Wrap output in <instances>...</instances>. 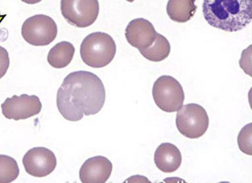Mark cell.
I'll list each match as a JSON object with an SVG mask.
<instances>
[{
	"label": "cell",
	"instance_id": "cell-1",
	"mask_svg": "<svg viewBox=\"0 0 252 183\" xmlns=\"http://www.w3.org/2000/svg\"><path fill=\"white\" fill-rule=\"evenodd\" d=\"M106 92L102 80L86 71L68 74L59 88L57 106L69 121H79L84 115H94L103 108Z\"/></svg>",
	"mask_w": 252,
	"mask_h": 183
},
{
	"label": "cell",
	"instance_id": "cell-2",
	"mask_svg": "<svg viewBox=\"0 0 252 183\" xmlns=\"http://www.w3.org/2000/svg\"><path fill=\"white\" fill-rule=\"evenodd\" d=\"M202 11L211 26L237 32L251 23L252 0H204Z\"/></svg>",
	"mask_w": 252,
	"mask_h": 183
},
{
	"label": "cell",
	"instance_id": "cell-3",
	"mask_svg": "<svg viewBox=\"0 0 252 183\" xmlns=\"http://www.w3.org/2000/svg\"><path fill=\"white\" fill-rule=\"evenodd\" d=\"M116 45L112 37L106 33H93L83 40L80 56L84 64L93 68H102L114 60Z\"/></svg>",
	"mask_w": 252,
	"mask_h": 183
},
{
	"label": "cell",
	"instance_id": "cell-4",
	"mask_svg": "<svg viewBox=\"0 0 252 183\" xmlns=\"http://www.w3.org/2000/svg\"><path fill=\"white\" fill-rule=\"evenodd\" d=\"M181 108L176 115V126L179 133L190 139L202 137L210 123L206 110L194 103L186 104Z\"/></svg>",
	"mask_w": 252,
	"mask_h": 183
},
{
	"label": "cell",
	"instance_id": "cell-5",
	"mask_svg": "<svg viewBox=\"0 0 252 183\" xmlns=\"http://www.w3.org/2000/svg\"><path fill=\"white\" fill-rule=\"evenodd\" d=\"M153 96L158 107L167 113L178 111L185 100L184 90L180 82L168 75L161 76L156 80Z\"/></svg>",
	"mask_w": 252,
	"mask_h": 183
},
{
	"label": "cell",
	"instance_id": "cell-6",
	"mask_svg": "<svg viewBox=\"0 0 252 183\" xmlns=\"http://www.w3.org/2000/svg\"><path fill=\"white\" fill-rule=\"evenodd\" d=\"M22 36L26 42L35 46H45L55 40L58 29L55 21L45 15L29 17L24 22Z\"/></svg>",
	"mask_w": 252,
	"mask_h": 183
},
{
	"label": "cell",
	"instance_id": "cell-7",
	"mask_svg": "<svg viewBox=\"0 0 252 183\" xmlns=\"http://www.w3.org/2000/svg\"><path fill=\"white\" fill-rule=\"evenodd\" d=\"M61 11L65 20L78 28L94 24L99 13L98 0H61Z\"/></svg>",
	"mask_w": 252,
	"mask_h": 183
},
{
	"label": "cell",
	"instance_id": "cell-8",
	"mask_svg": "<svg viewBox=\"0 0 252 183\" xmlns=\"http://www.w3.org/2000/svg\"><path fill=\"white\" fill-rule=\"evenodd\" d=\"M1 111L8 119H27L40 113L42 104L37 96L22 94L7 98L1 104Z\"/></svg>",
	"mask_w": 252,
	"mask_h": 183
},
{
	"label": "cell",
	"instance_id": "cell-9",
	"mask_svg": "<svg viewBox=\"0 0 252 183\" xmlns=\"http://www.w3.org/2000/svg\"><path fill=\"white\" fill-rule=\"evenodd\" d=\"M55 153L43 147H33L24 155L23 163L28 174L44 177L51 174L57 166Z\"/></svg>",
	"mask_w": 252,
	"mask_h": 183
},
{
	"label": "cell",
	"instance_id": "cell-10",
	"mask_svg": "<svg viewBox=\"0 0 252 183\" xmlns=\"http://www.w3.org/2000/svg\"><path fill=\"white\" fill-rule=\"evenodd\" d=\"M125 35L127 42L140 51L153 44L157 33L149 21L139 18L130 21L126 27Z\"/></svg>",
	"mask_w": 252,
	"mask_h": 183
},
{
	"label": "cell",
	"instance_id": "cell-11",
	"mask_svg": "<svg viewBox=\"0 0 252 183\" xmlns=\"http://www.w3.org/2000/svg\"><path fill=\"white\" fill-rule=\"evenodd\" d=\"M112 163L106 157L97 155L85 161L80 170L83 183H104L111 175Z\"/></svg>",
	"mask_w": 252,
	"mask_h": 183
},
{
	"label": "cell",
	"instance_id": "cell-12",
	"mask_svg": "<svg viewBox=\"0 0 252 183\" xmlns=\"http://www.w3.org/2000/svg\"><path fill=\"white\" fill-rule=\"evenodd\" d=\"M155 163L158 169L163 173L175 172L182 163V155L176 146L165 143L161 144L156 149Z\"/></svg>",
	"mask_w": 252,
	"mask_h": 183
},
{
	"label": "cell",
	"instance_id": "cell-13",
	"mask_svg": "<svg viewBox=\"0 0 252 183\" xmlns=\"http://www.w3.org/2000/svg\"><path fill=\"white\" fill-rule=\"evenodd\" d=\"M196 0H169L166 10L169 18L177 23H186L196 13Z\"/></svg>",
	"mask_w": 252,
	"mask_h": 183
},
{
	"label": "cell",
	"instance_id": "cell-14",
	"mask_svg": "<svg viewBox=\"0 0 252 183\" xmlns=\"http://www.w3.org/2000/svg\"><path fill=\"white\" fill-rule=\"evenodd\" d=\"M75 48L72 43L63 41L51 48L47 55V62L55 69L66 68L74 58Z\"/></svg>",
	"mask_w": 252,
	"mask_h": 183
},
{
	"label": "cell",
	"instance_id": "cell-15",
	"mask_svg": "<svg viewBox=\"0 0 252 183\" xmlns=\"http://www.w3.org/2000/svg\"><path fill=\"white\" fill-rule=\"evenodd\" d=\"M171 46L167 39L157 33L155 42L148 48L140 50L142 56L147 60L154 62L164 60L170 54Z\"/></svg>",
	"mask_w": 252,
	"mask_h": 183
},
{
	"label": "cell",
	"instance_id": "cell-16",
	"mask_svg": "<svg viewBox=\"0 0 252 183\" xmlns=\"http://www.w3.org/2000/svg\"><path fill=\"white\" fill-rule=\"evenodd\" d=\"M19 165L15 159L6 155H0V183L13 182L19 175Z\"/></svg>",
	"mask_w": 252,
	"mask_h": 183
},
{
	"label": "cell",
	"instance_id": "cell-17",
	"mask_svg": "<svg viewBox=\"0 0 252 183\" xmlns=\"http://www.w3.org/2000/svg\"><path fill=\"white\" fill-rule=\"evenodd\" d=\"M252 123L244 126L238 136V145L242 152L252 155Z\"/></svg>",
	"mask_w": 252,
	"mask_h": 183
},
{
	"label": "cell",
	"instance_id": "cell-18",
	"mask_svg": "<svg viewBox=\"0 0 252 183\" xmlns=\"http://www.w3.org/2000/svg\"><path fill=\"white\" fill-rule=\"evenodd\" d=\"M10 60L7 50L0 46V79L3 77L9 68Z\"/></svg>",
	"mask_w": 252,
	"mask_h": 183
},
{
	"label": "cell",
	"instance_id": "cell-19",
	"mask_svg": "<svg viewBox=\"0 0 252 183\" xmlns=\"http://www.w3.org/2000/svg\"><path fill=\"white\" fill-rule=\"evenodd\" d=\"M24 3H27V4H35V3H39L42 0H21Z\"/></svg>",
	"mask_w": 252,
	"mask_h": 183
},
{
	"label": "cell",
	"instance_id": "cell-20",
	"mask_svg": "<svg viewBox=\"0 0 252 183\" xmlns=\"http://www.w3.org/2000/svg\"><path fill=\"white\" fill-rule=\"evenodd\" d=\"M126 1H129V2H133L134 0H126Z\"/></svg>",
	"mask_w": 252,
	"mask_h": 183
}]
</instances>
